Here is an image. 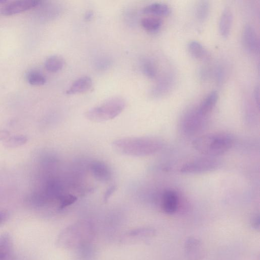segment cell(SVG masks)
<instances>
[{
  "mask_svg": "<svg viewBox=\"0 0 260 260\" xmlns=\"http://www.w3.org/2000/svg\"><path fill=\"white\" fill-rule=\"evenodd\" d=\"M205 118L199 114L197 109L192 110L184 115L182 125L187 132L196 131L202 125Z\"/></svg>",
  "mask_w": 260,
  "mask_h": 260,
  "instance_id": "obj_10",
  "label": "cell"
},
{
  "mask_svg": "<svg viewBox=\"0 0 260 260\" xmlns=\"http://www.w3.org/2000/svg\"><path fill=\"white\" fill-rule=\"evenodd\" d=\"M172 80L170 77L164 78L159 81L152 90V94L154 96H159L164 94L170 87Z\"/></svg>",
  "mask_w": 260,
  "mask_h": 260,
  "instance_id": "obj_21",
  "label": "cell"
},
{
  "mask_svg": "<svg viewBox=\"0 0 260 260\" xmlns=\"http://www.w3.org/2000/svg\"><path fill=\"white\" fill-rule=\"evenodd\" d=\"M233 143L234 139L229 134L215 133L197 138L192 142V147L206 156L214 157L227 152Z\"/></svg>",
  "mask_w": 260,
  "mask_h": 260,
  "instance_id": "obj_2",
  "label": "cell"
},
{
  "mask_svg": "<svg viewBox=\"0 0 260 260\" xmlns=\"http://www.w3.org/2000/svg\"><path fill=\"white\" fill-rule=\"evenodd\" d=\"M215 75L217 82L219 84L221 83L224 77V71L222 67L218 66L216 69Z\"/></svg>",
  "mask_w": 260,
  "mask_h": 260,
  "instance_id": "obj_25",
  "label": "cell"
},
{
  "mask_svg": "<svg viewBox=\"0 0 260 260\" xmlns=\"http://www.w3.org/2000/svg\"><path fill=\"white\" fill-rule=\"evenodd\" d=\"M41 2L36 0L15 1L5 6L2 9V13L6 16L14 15L36 7L40 5Z\"/></svg>",
  "mask_w": 260,
  "mask_h": 260,
  "instance_id": "obj_6",
  "label": "cell"
},
{
  "mask_svg": "<svg viewBox=\"0 0 260 260\" xmlns=\"http://www.w3.org/2000/svg\"><path fill=\"white\" fill-rule=\"evenodd\" d=\"M254 100L256 106L259 107V88L258 86H256L253 92Z\"/></svg>",
  "mask_w": 260,
  "mask_h": 260,
  "instance_id": "obj_30",
  "label": "cell"
},
{
  "mask_svg": "<svg viewBox=\"0 0 260 260\" xmlns=\"http://www.w3.org/2000/svg\"><path fill=\"white\" fill-rule=\"evenodd\" d=\"M218 98V93L216 91H213L208 94L197 109L199 114L206 118L214 107Z\"/></svg>",
  "mask_w": 260,
  "mask_h": 260,
  "instance_id": "obj_14",
  "label": "cell"
},
{
  "mask_svg": "<svg viewBox=\"0 0 260 260\" xmlns=\"http://www.w3.org/2000/svg\"><path fill=\"white\" fill-rule=\"evenodd\" d=\"M141 67L142 72L146 77L153 79L156 76V67L152 60L149 58L143 59Z\"/></svg>",
  "mask_w": 260,
  "mask_h": 260,
  "instance_id": "obj_20",
  "label": "cell"
},
{
  "mask_svg": "<svg viewBox=\"0 0 260 260\" xmlns=\"http://www.w3.org/2000/svg\"><path fill=\"white\" fill-rule=\"evenodd\" d=\"M76 200V198L72 195H66L60 199L59 208H63L73 203Z\"/></svg>",
  "mask_w": 260,
  "mask_h": 260,
  "instance_id": "obj_24",
  "label": "cell"
},
{
  "mask_svg": "<svg viewBox=\"0 0 260 260\" xmlns=\"http://www.w3.org/2000/svg\"><path fill=\"white\" fill-rule=\"evenodd\" d=\"M64 65V60L60 56L54 55L48 57L45 62V67L47 71L56 73L61 70Z\"/></svg>",
  "mask_w": 260,
  "mask_h": 260,
  "instance_id": "obj_18",
  "label": "cell"
},
{
  "mask_svg": "<svg viewBox=\"0 0 260 260\" xmlns=\"http://www.w3.org/2000/svg\"><path fill=\"white\" fill-rule=\"evenodd\" d=\"M26 78L28 82L31 85H42L46 81L45 76L37 71L29 72L27 74Z\"/></svg>",
  "mask_w": 260,
  "mask_h": 260,
  "instance_id": "obj_22",
  "label": "cell"
},
{
  "mask_svg": "<svg viewBox=\"0 0 260 260\" xmlns=\"http://www.w3.org/2000/svg\"><path fill=\"white\" fill-rule=\"evenodd\" d=\"M185 255L188 260H201L204 256L202 242L195 237H189L184 244Z\"/></svg>",
  "mask_w": 260,
  "mask_h": 260,
  "instance_id": "obj_5",
  "label": "cell"
},
{
  "mask_svg": "<svg viewBox=\"0 0 260 260\" xmlns=\"http://www.w3.org/2000/svg\"><path fill=\"white\" fill-rule=\"evenodd\" d=\"M89 169L93 177L98 181L107 182L111 178V170L104 162L99 160L92 161L90 164Z\"/></svg>",
  "mask_w": 260,
  "mask_h": 260,
  "instance_id": "obj_8",
  "label": "cell"
},
{
  "mask_svg": "<svg viewBox=\"0 0 260 260\" xmlns=\"http://www.w3.org/2000/svg\"><path fill=\"white\" fill-rule=\"evenodd\" d=\"M209 5L207 1H202L199 3L196 9V15L200 21L205 20L209 13Z\"/></svg>",
  "mask_w": 260,
  "mask_h": 260,
  "instance_id": "obj_23",
  "label": "cell"
},
{
  "mask_svg": "<svg viewBox=\"0 0 260 260\" xmlns=\"http://www.w3.org/2000/svg\"><path fill=\"white\" fill-rule=\"evenodd\" d=\"M164 142L153 137H134L119 138L112 144L120 154L131 156H145L155 153L164 147Z\"/></svg>",
  "mask_w": 260,
  "mask_h": 260,
  "instance_id": "obj_1",
  "label": "cell"
},
{
  "mask_svg": "<svg viewBox=\"0 0 260 260\" xmlns=\"http://www.w3.org/2000/svg\"><path fill=\"white\" fill-rule=\"evenodd\" d=\"M178 206V198L174 191L168 190L163 194L161 207L164 211L169 214L174 213L177 210Z\"/></svg>",
  "mask_w": 260,
  "mask_h": 260,
  "instance_id": "obj_11",
  "label": "cell"
},
{
  "mask_svg": "<svg viewBox=\"0 0 260 260\" xmlns=\"http://www.w3.org/2000/svg\"><path fill=\"white\" fill-rule=\"evenodd\" d=\"M233 15L230 8L226 7L223 10L219 21L218 28L220 35L224 38L229 37L231 29Z\"/></svg>",
  "mask_w": 260,
  "mask_h": 260,
  "instance_id": "obj_13",
  "label": "cell"
},
{
  "mask_svg": "<svg viewBox=\"0 0 260 260\" xmlns=\"http://www.w3.org/2000/svg\"><path fill=\"white\" fill-rule=\"evenodd\" d=\"M9 213L5 210H0V226L5 223L9 217Z\"/></svg>",
  "mask_w": 260,
  "mask_h": 260,
  "instance_id": "obj_29",
  "label": "cell"
},
{
  "mask_svg": "<svg viewBox=\"0 0 260 260\" xmlns=\"http://www.w3.org/2000/svg\"><path fill=\"white\" fill-rule=\"evenodd\" d=\"M0 260H16L13 240L8 233L0 235Z\"/></svg>",
  "mask_w": 260,
  "mask_h": 260,
  "instance_id": "obj_9",
  "label": "cell"
},
{
  "mask_svg": "<svg viewBox=\"0 0 260 260\" xmlns=\"http://www.w3.org/2000/svg\"><path fill=\"white\" fill-rule=\"evenodd\" d=\"M219 160L213 157H203L194 159L185 163L180 172L185 174H199L215 171L218 169Z\"/></svg>",
  "mask_w": 260,
  "mask_h": 260,
  "instance_id": "obj_4",
  "label": "cell"
},
{
  "mask_svg": "<svg viewBox=\"0 0 260 260\" xmlns=\"http://www.w3.org/2000/svg\"><path fill=\"white\" fill-rule=\"evenodd\" d=\"M115 189L116 187L115 186H111L107 189L104 197V200L106 202L108 200L111 196L115 191Z\"/></svg>",
  "mask_w": 260,
  "mask_h": 260,
  "instance_id": "obj_28",
  "label": "cell"
},
{
  "mask_svg": "<svg viewBox=\"0 0 260 260\" xmlns=\"http://www.w3.org/2000/svg\"><path fill=\"white\" fill-rule=\"evenodd\" d=\"M125 107V101L120 96H113L88 110L85 118L92 122H102L111 120L119 115Z\"/></svg>",
  "mask_w": 260,
  "mask_h": 260,
  "instance_id": "obj_3",
  "label": "cell"
},
{
  "mask_svg": "<svg viewBox=\"0 0 260 260\" xmlns=\"http://www.w3.org/2000/svg\"><path fill=\"white\" fill-rule=\"evenodd\" d=\"M92 86V81L88 76H82L76 80L67 90L66 93L72 95L86 92Z\"/></svg>",
  "mask_w": 260,
  "mask_h": 260,
  "instance_id": "obj_12",
  "label": "cell"
},
{
  "mask_svg": "<svg viewBox=\"0 0 260 260\" xmlns=\"http://www.w3.org/2000/svg\"><path fill=\"white\" fill-rule=\"evenodd\" d=\"M259 216L258 215H255L252 218L251 220V226L255 230H258L259 229Z\"/></svg>",
  "mask_w": 260,
  "mask_h": 260,
  "instance_id": "obj_27",
  "label": "cell"
},
{
  "mask_svg": "<svg viewBox=\"0 0 260 260\" xmlns=\"http://www.w3.org/2000/svg\"><path fill=\"white\" fill-rule=\"evenodd\" d=\"M187 50L192 57L196 59H203L207 57V51L203 45L195 40L190 41L187 44Z\"/></svg>",
  "mask_w": 260,
  "mask_h": 260,
  "instance_id": "obj_17",
  "label": "cell"
},
{
  "mask_svg": "<svg viewBox=\"0 0 260 260\" xmlns=\"http://www.w3.org/2000/svg\"><path fill=\"white\" fill-rule=\"evenodd\" d=\"M242 41L244 47L248 52L258 53V39L254 27L250 24L246 25L243 28Z\"/></svg>",
  "mask_w": 260,
  "mask_h": 260,
  "instance_id": "obj_7",
  "label": "cell"
},
{
  "mask_svg": "<svg viewBox=\"0 0 260 260\" xmlns=\"http://www.w3.org/2000/svg\"><path fill=\"white\" fill-rule=\"evenodd\" d=\"M110 66V61L108 59L105 58H102L98 61L97 66L100 69H105Z\"/></svg>",
  "mask_w": 260,
  "mask_h": 260,
  "instance_id": "obj_26",
  "label": "cell"
},
{
  "mask_svg": "<svg viewBox=\"0 0 260 260\" xmlns=\"http://www.w3.org/2000/svg\"><path fill=\"white\" fill-rule=\"evenodd\" d=\"M10 136L9 132L6 130H0V141H4Z\"/></svg>",
  "mask_w": 260,
  "mask_h": 260,
  "instance_id": "obj_31",
  "label": "cell"
},
{
  "mask_svg": "<svg viewBox=\"0 0 260 260\" xmlns=\"http://www.w3.org/2000/svg\"><path fill=\"white\" fill-rule=\"evenodd\" d=\"M93 13L91 11H87L85 15V19L86 20H90L92 19Z\"/></svg>",
  "mask_w": 260,
  "mask_h": 260,
  "instance_id": "obj_32",
  "label": "cell"
},
{
  "mask_svg": "<svg viewBox=\"0 0 260 260\" xmlns=\"http://www.w3.org/2000/svg\"><path fill=\"white\" fill-rule=\"evenodd\" d=\"M7 1H4V0H1L0 1V4H2V3H6Z\"/></svg>",
  "mask_w": 260,
  "mask_h": 260,
  "instance_id": "obj_33",
  "label": "cell"
},
{
  "mask_svg": "<svg viewBox=\"0 0 260 260\" xmlns=\"http://www.w3.org/2000/svg\"><path fill=\"white\" fill-rule=\"evenodd\" d=\"M141 26L144 30L150 33L157 32L162 25L161 19L154 16L144 17L141 21Z\"/></svg>",
  "mask_w": 260,
  "mask_h": 260,
  "instance_id": "obj_16",
  "label": "cell"
},
{
  "mask_svg": "<svg viewBox=\"0 0 260 260\" xmlns=\"http://www.w3.org/2000/svg\"><path fill=\"white\" fill-rule=\"evenodd\" d=\"M28 138L24 135H14L9 137L3 142L4 146L7 148H14L25 144Z\"/></svg>",
  "mask_w": 260,
  "mask_h": 260,
  "instance_id": "obj_19",
  "label": "cell"
},
{
  "mask_svg": "<svg viewBox=\"0 0 260 260\" xmlns=\"http://www.w3.org/2000/svg\"><path fill=\"white\" fill-rule=\"evenodd\" d=\"M144 14L154 16H168L171 12L170 7L161 3H153L145 7Z\"/></svg>",
  "mask_w": 260,
  "mask_h": 260,
  "instance_id": "obj_15",
  "label": "cell"
}]
</instances>
